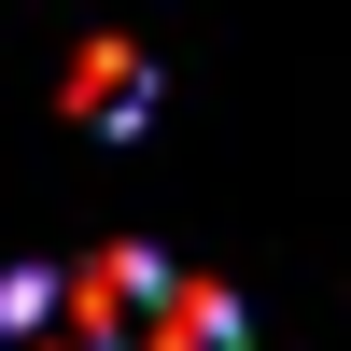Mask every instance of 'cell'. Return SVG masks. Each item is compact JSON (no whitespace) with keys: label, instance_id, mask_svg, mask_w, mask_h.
I'll list each match as a JSON object with an SVG mask.
<instances>
[{"label":"cell","instance_id":"cell-1","mask_svg":"<svg viewBox=\"0 0 351 351\" xmlns=\"http://www.w3.org/2000/svg\"><path fill=\"white\" fill-rule=\"evenodd\" d=\"M56 99H71L84 127H155V71H141V43H84Z\"/></svg>","mask_w":351,"mask_h":351}]
</instances>
